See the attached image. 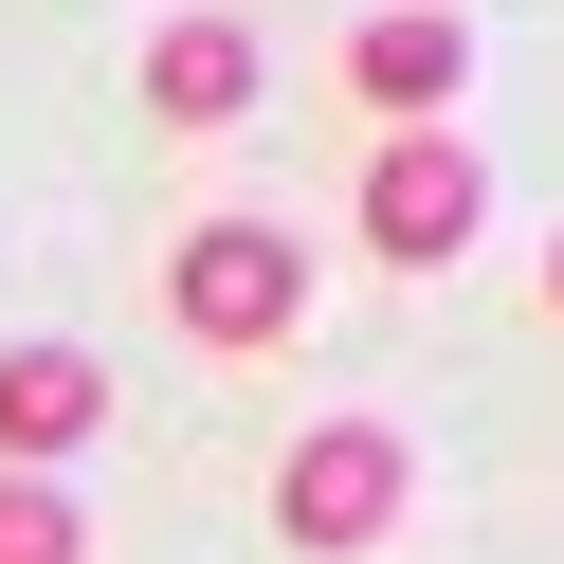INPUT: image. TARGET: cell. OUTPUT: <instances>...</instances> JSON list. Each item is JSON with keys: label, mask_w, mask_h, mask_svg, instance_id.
<instances>
[{"label": "cell", "mask_w": 564, "mask_h": 564, "mask_svg": "<svg viewBox=\"0 0 564 564\" xmlns=\"http://www.w3.org/2000/svg\"><path fill=\"white\" fill-rule=\"evenodd\" d=\"M164 328L219 346V365H273L310 328V237L292 219H183L164 237Z\"/></svg>", "instance_id": "cell-1"}, {"label": "cell", "mask_w": 564, "mask_h": 564, "mask_svg": "<svg viewBox=\"0 0 564 564\" xmlns=\"http://www.w3.org/2000/svg\"><path fill=\"white\" fill-rule=\"evenodd\" d=\"M346 219H365V256H382V273H455V256L491 237V164L455 147V128H382L365 183H346Z\"/></svg>", "instance_id": "cell-2"}, {"label": "cell", "mask_w": 564, "mask_h": 564, "mask_svg": "<svg viewBox=\"0 0 564 564\" xmlns=\"http://www.w3.org/2000/svg\"><path fill=\"white\" fill-rule=\"evenodd\" d=\"M401 510H419V455L382 437V419H310V437L273 455V528H292L310 564H365Z\"/></svg>", "instance_id": "cell-3"}, {"label": "cell", "mask_w": 564, "mask_h": 564, "mask_svg": "<svg viewBox=\"0 0 564 564\" xmlns=\"http://www.w3.org/2000/svg\"><path fill=\"white\" fill-rule=\"evenodd\" d=\"M328 91H346L365 128H455V91H474V19H455V0H365V19L328 37Z\"/></svg>", "instance_id": "cell-4"}, {"label": "cell", "mask_w": 564, "mask_h": 564, "mask_svg": "<svg viewBox=\"0 0 564 564\" xmlns=\"http://www.w3.org/2000/svg\"><path fill=\"white\" fill-rule=\"evenodd\" d=\"M256 74H273V55H256V19H237V0L147 19V110H164V128H237V110H256Z\"/></svg>", "instance_id": "cell-5"}, {"label": "cell", "mask_w": 564, "mask_h": 564, "mask_svg": "<svg viewBox=\"0 0 564 564\" xmlns=\"http://www.w3.org/2000/svg\"><path fill=\"white\" fill-rule=\"evenodd\" d=\"M110 437V365L74 346H0V474H55V455Z\"/></svg>", "instance_id": "cell-6"}, {"label": "cell", "mask_w": 564, "mask_h": 564, "mask_svg": "<svg viewBox=\"0 0 564 564\" xmlns=\"http://www.w3.org/2000/svg\"><path fill=\"white\" fill-rule=\"evenodd\" d=\"M0 564H91V510L55 474H0Z\"/></svg>", "instance_id": "cell-7"}, {"label": "cell", "mask_w": 564, "mask_h": 564, "mask_svg": "<svg viewBox=\"0 0 564 564\" xmlns=\"http://www.w3.org/2000/svg\"><path fill=\"white\" fill-rule=\"evenodd\" d=\"M546 310H564V237H546Z\"/></svg>", "instance_id": "cell-8"}]
</instances>
